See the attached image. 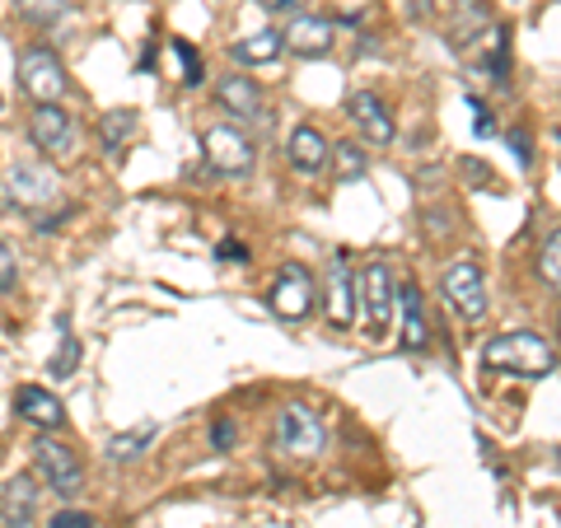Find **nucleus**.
I'll return each mask as SVG.
<instances>
[{
  "label": "nucleus",
  "instance_id": "39448f33",
  "mask_svg": "<svg viewBox=\"0 0 561 528\" xmlns=\"http://www.w3.org/2000/svg\"><path fill=\"white\" fill-rule=\"evenodd\" d=\"M445 295H449V305L463 313L468 323H482L486 319V280H482V267L478 262H449V272H445Z\"/></svg>",
  "mask_w": 561,
  "mask_h": 528
},
{
  "label": "nucleus",
  "instance_id": "4468645a",
  "mask_svg": "<svg viewBox=\"0 0 561 528\" xmlns=\"http://www.w3.org/2000/svg\"><path fill=\"white\" fill-rule=\"evenodd\" d=\"M346 113L356 117V127H360L365 140H375V146H389V140H393V117H389V108L379 103V94L356 90V94L346 99Z\"/></svg>",
  "mask_w": 561,
  "mask_h": 528
},
{
  "label": "nucleus",
  "instance_id": "bb28decb",
  "mask_svg": "<svg viewBox=\"0 0 561 528\" xmlns=\"http://www.w3.org/2000/svg\"><path fill=\"white\" fill-rule=\"evenodd\" d=\"M169 51L183 61V84H202L206 76H202V61H197V51H192V43H183V38H173L169 43Z\"/></svg>",
  "mask_w": 561,
  "mask_h": 528
},
{
  "label": "nucleus",
  "instance_id": "cd10ccee",
  "mask_svg": "<svg viewBox=\"0 0 561 528\" xmlns=\"http://www.w3.org/2000/svg\"><path fill=\"white\" fill-rule=\"evenodd\" d=\"M14 280H20V267H14V253L0 243V295H10Z\"/></svg>",
  "mask_w": 561,
  "mask_h": 528
},
{
  "label": "nucleus",
  "instance_id": "7c9ffc66",
  "mask_svg": "<svg viewBox=\"0 0 561 528\" xmlns=\"http://www.w3.org/2000/svg\"><path fill=\"white\" fill-rule=\"evenodd\" d=\"M47 528H94V519L84 515V509H61V515L51 519Z\"/></svg>",
  "mask_w": 561,
  "mask_h": 528
},
{
  "label": "nucleus",
  "instance_id": "0eeeda50",
  "mask_svg": "<svg viewBox=\"0 0 561 528\" xmlns=\"http://www.w3.org/2000/svg\"><path fill=\"white\" fill-rule=\"evenodd\" d=\"M272 309H276V319H286V323H300L305 313L313 309V276L300 267V262H286V267L276 272Z\"/></svg>",
  "mask_w": 561,
  "mask_h": 528
},
{
  "label": "nucleus",
  "instance_id": "f3484780",
  "mask_svg": "<svg viewBox=\"0 0 561 528\" xmlns=\"http://www.w3.org/2000/svg\"><path fill=\"white\" fill-rule=\"evenodd\" d=\"M216 99H220V108H230L234 117H257L262 113V90H257V80H249V76H220L216 80Z\"/></svg>",
  "mask_w": 561,
  "mask_h": 528
},
{
  "label": "nucleus",
  "instance_id": "6ab92c4d",
  "mask_svg": "<svg viewBox=\"0 0 561 528\" xmlns=\"http://www.w3.org/2000/svg\"><path fill=\"white\" fill-rule=\"evenodd\" d=\"M230 51H234V61H239V66L276 61V57H280V33H276V28H262V33H253V38H239Z\"/></svg>",
  "mask_w": 561,
  "mask_h": 528
},
{
  "label": "nucleus",
  "instance_id": "f8f14e48",
  "mask_svg": "<svg viewBox=\"0 0 561 528\" xmlns=\"http://www.w3.org/2000/svg\"><path fill=\"white\" fill-rule=\"evenodd\" d=\"M10 202L24 210H38L47 202H57V179L47 164H14L10 173Z\"/></svg>",
  "mask_w": 561,
  "mask_h": 528
},
{
  "label": "nucleus",
  "instance_id": "f257e3e1",
  "mask_svg": "<svg viewBox=\"0 0 561 528\" xmlns=\"http://www.w3.org/2000/svg\"><path fill=\"white\" fill-rule=\"evenodd\" d=\"M482 365L486 369H505L519 379H548L557 369V351L542 332H501L482 346Z\"/></svg>",
  "mask_w": 561,
  "mask_h": 528
},
{
  "label": "nucleus",
  "instance_id": "2f4dec72",
  "mask_svg": "<svg viewBox=\"0 0 561 528\" xmlns=\"http://www.w3.org/2000/svg\"><path fill=\"white\" fill-rule=\"evenodd\" d=\"M216 257H220V262H249V249H243V243H234V239H225L220 249H216Z\"/></svg>",
  "mask_w": 561,
  "mask_h": 528
},
{
  "label": "nucleus",
  "instance_id": "a211bd4d",
  "mask_svg": "<svg viewBox=\"0 0 561 528\" xmlns=\"http://www.w3.org/2000/svg\"><path fill=\"white\" fill-rule=\"evenodd\" d=\"M398 295H402V346H408V351H421V346L431 342V332H426V305H421V290H416L412 280H408V286H402Z\"/></svg>",
  "mask_w": 561,
  "mask_h": 528
},
{
  "label": "nucleus",
  "instance_id": "6e6552de",
  "mask_svg": "<svg viewBox=\"0 0 561 528\" xmlns=\"http://www.w3.org/2000/svg\"><path fill=\"white\" fill-rule=\"evenodd\" d=\"M356 290L365 299V309H370V332L375 337H383L393 323V299H398V286H393V272L383 267V262H370L365 267V276L356 280Z\"/></svg>",
  "mask_w": 561,
  "mask_h": 528
},
{
  "label": "nucleus",
  "instance_id": "dca6fc26",
  "mask_svg": "<svg viewBox=\"0 0 561 528\" xmlns=\"http://www.w3.org/2000/svg\"><path fill=\"white\" fill-rule=\"evenodd\" d=\"M286 154H290V164L300 173H323L332 164V146L323 140L319 127H295L290 140H286Z\"/></svg>",
  "mask_w": 561,
  "mask_h": 528
},
{
  "label": "nucleus",
  "instance_id": "b1692460",
  "mask_svg": "<svg viewBox=\"0 0 561 528\" xmlns=\"http://www.w3.org/2000/svg\"><path fill=\"white\" fill-rule=\"evenodd\" d=\"M486 24V10L478 5V0H463V10H459V20H454V28H449V38L454 43H463V33L472 38V33H478Z\"/></svg>",
  "mask_w": 561,
  "mask_h": 528
},
{
  "label": "nucleus",
  "instance_id": "473e14b6",
  "mask_svg": "<svg viewBox=\"0 0 561 528\" xmlns=\"http://www.w3.org/2000/svg\"><path fill=\"white\" fill-rule=\"evenodd\" d=\"M463 179H472V183H491V169L486 164H478V160H463Z\"/></svg>",
  "mask_w": 561,
  "mask_h": 528
},
{
  "label": "nucleus",
  "instance_id": "20e7f679",
  "mask_svg": "<svg viewBox=\"0 0 561 528\" xmlns=\"http://www.w3.org/2000/svg\"><path fill=\"white\" fill-rule=\"evenodd\" d=\"M20 90L28 99H38V103H57L70 90L66 66L57 61V51H47V47H28L24 51L20 57Z\"/></svg>",
  "mask_w": 561,
  "mask_h": 528
},
{
  "label": "nucleus",
  "instance_id": "7ed1b4c3",
  "mask_svg": "<svg viewBox=\"0 0 561 528\" xmlns=\"http://www.w3.org/2000/svg\"><path fill=\"white\" fill-rule=\"evenodd\" d=\"M33 468H38V478L57 491V496H80L84 491V463L80 454L70 445H57L51 435H43L38 445H33Z\"/></svg>",
  "mask_w": 561,
  "mask_h": 528
},
{
  "label": "nucleus",
  "instance_id": "f03ea898",
  "mask_svg": "<svg viewBox=\"0 0 561 528\" xmlns=\"http://www.w3.org/2000/svg\"><path fill=\"white\" fill-rule=\"evenodd\" d=\"M276 449L290 454V459H319V454L328 449V426L323 416L305 408V402H295V408H286L276 416Z\"/></svg>",
  "mask_w": 561,
  "mask_h": 528
},
{
  "label": "nucleus",
  "instance_id": "1a4fd4ad",
  "mask_svg": "<svg viewBox=\"0 0 561 528\" xmlns=\"http://www.w3.org/2000/svg\"><path fill=\"white\" fill-rule=\"evenodd\" d=\"M202 150H206V164L220 169V173H249V169H253V146H249V136L234 131V127H206Z\"/></svg>",
  "mask_w": 561,
  "mask_h": 528
},
{
  "label": "nucleus",
  "instance_id": "f704fd0d",
  "mask_svg": "<svg viewBox=\"0 0 561 528\" xmlns=\"http://www.w3.org/2000/svg\"><path fill=\"white\" fill-rule=\"evenodd\" d=\"M257 5H262V10H290L295 0H257Z\"/></svg>",
  "mask_w": 561,
  "mask_h": 528
},
{
  "label": "nucleus",
  "instance_id": "393cba45",
  "mask_svg": "<svg viewBox=\"0 0 561 528\" xmlns=\"http://www.w3.org/2000/svg\"><path fill=\"white\" fill-rule=\"evenodd\" d=\"M150 435H154V431L146 426V431H136V435H117V439H108V459H117V463H122V459H136V454L150 445Z\"/></svg>",
  "mask_w": 561,
  "mask_h": 528
},
{
  "label": "nucleus",
  "instance_id": "9d476101",
  "mask_svg": "<svg viewBox=\"0 0 561 528\" xmlns=\"http://www.w3.org/2000/svg\"><path fill=\"white\" fill-rule=\"evenodd\" d=\"M323 295H328V323L332 328H351V323H356V276H351L342 253L332 257L328 280H323Z\"/></svg>",
  "mask_w": 561,
  "mask_h": 528
},
{
  "label": "nucleus",
  "instance_id": "5701e85b",
  "mask_svg": "<svg viewBox=\"0 0 561 528\" xmlns=\"http://www.w3.org/2000/svg\"><path fill=\"white\" fill-rule=\"evenodd\" d=\"M538 276L557 290V280H561V234L557 230L548 234V243H542V253H538Z\"/></svg>",
  "mask_w": 561,
  "mask_h": 528
},
{
  "label": "nucleus",
  "instance_id": "9b49d317",
  "mask_svg": "<svg viewBox=\"0 0 561 528\" xmlns=\"http://www.w3.org/2000/svg\"><path fill=\"white\" fill-rule=\"evenodd\" d=\"M38 519V482L28 472H14V478L0 486V524L5 528H28Z\"/></svg>",
  "mask_w": 561,
  "mask_h": 528
},
{
  "label": "nucleus",
  "instance_id": "aec40b11",
  "mask_svg": "<svg viewBox=\"0 0 561 528\" xmlns=\"http://www.w3.org/2000/svg\"><path fill=\"white\" fill-rule=\"evenodd\" d=\"M131 136H136V113L131 108H113V113L99 117V140H103V150L108 154H117Z\"/></svg>",
  "mask_w": 561,
  "mask_h": 528
},
{
  "label": "nucleus",
  "instance_id": "412c9836",
  "mask_svg": "<svg viewBox=\"0 0 561 528\" xmlns=\"http://www.w3.org/2000/svg\"><path fill=\"white\" fill-rule=\"evenodd\" d=\"M14 10H20V20L38 24V28H51L70 5H66V0H14Z\"/></svg>",
  "mask_w": 561,
  "mask_h": 528
},
{
  "label": "nucleus",
  "instance_id": "ddd939ff",
  "mask_svg": "<svg viewBox=\"0 0 561 528\" xmlns=\"http://www.w3.org/2000/svg\"><path fill=\"white\" fill-rule=\"evenodd\" d=\"M280 47H290L295 57H323L332 47V24L319 20V14H295L286 33H280Z\"/></svg>",
  "mask_w": 561,
  "mask_h": 528
},
{
  "label": "nucleus",
  "instance_id": "72a5a7b5",
  "mask_svg": "<svg viewBox=\"0 0 561 528\" xmlns=\"http://www.w3.org/2000/svg\"><path fill=\"white\" fill-rule=\"evenodd\" d=\"M511 146H515V154H519V164H534V154H529V136H524V131H511Z\"/></svg>",
  "mask_w": 561,
  "mask_h": 528
},
{
  "label": "nucleus",
  "instance_id": "423d86ee",
  "mask_svg": "<svg viewBox=\"0 0 561 528\" xmlns=\"http://www.w3.org/2000/svg\"><path fill=\"white\" fill-rule=\"evenodd\" d=\"M28 136H33V146H38L43 154H70L76 150V117H70L61 103H38L28 117Z\"/></svg>",
  "mask_w": 561,
  "mask_h": 528
},
{
  "label": "nucleus",
  "instance_id": "c85d7f7f",
  "mask_svg": "<svg viewBox=\"0 0 561 528\" xmlns=\"http://www.w3.org/2000/svg\"><path fill=\"white\" fill-rule=\"evenodd\" d=\"M210 445H216V454H230L234 449V421L230 416L216 421V431H210Z\"/></svg>",
  "mask_w": 561,
  "mask_h": 528
},
{
  "label": "nucleus",
  "instance_id": "a878e982",
  "mask_svg": "<svg viewBox=\"0 0 561 528\" xmlns=\"http://www.w3.org/2000/svg\"><path fill=\"white\" fill-rule=\"evenodd\" d=\"M332 154H337V173H342V179H356V173H365V150L356 146V140H342Z\"/></svg>",
  "mask_w": 561,
  "mask_h": 528
},
{
  "label": "nucleus",
  "instance_id": "4be33fe9",
  "mask_svg": "<svg viewBox=\"0 0 561 528\" xmlns=\"http://www.w3.org/2000/svg\"><path fill=\"white\" fill-rule=\"evenodd\" d=\"M61 332H66V319H61ZM76 365H80V342L66 332V337H61V351L51 356L47 369H51V379H70V375H76Z\"/></svg>",
  "mask_w": 561,
  "mask_h": 528
},
{
  "label": "nucleus",
  "instance_id": "c756f323",
  "mask_svg": "<svg viewBox=\"0 0 561 528\" xmlns=\"http://www.w3.org/2000/svg\"><path fill=\"white\" fill-rule=\"evenodd\" d=\"M468 113H472V127H478V136H491L496 131V122H491V108L482 99H468Z\"/></svg>",
  "mask_w": 561,
  "mask_h": 528
},
{
  "label": "nucleus",
  "instance_id": "2eb2a0df",
  "mask_svg": "<svg viewBox=\"0 0 561 528\" xmlns=\"http://www.w3.org/2000/svg\"><path fill=\"white\" fill-rule=\"evenodd\" d=\"M14 412H20L28 426H38V431H57L61 421H66L61 398L47 393V389H38V383H24V389L14 393Z\"/></svg>",
  "mask_w": 561,
  "mask_h": 528
}]
</instances>
